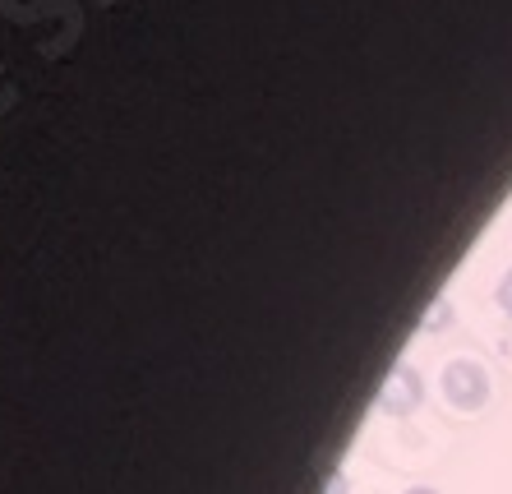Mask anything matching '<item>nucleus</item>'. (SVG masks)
<instances>
[{"label":"nucleus","mask_w":512,"mask_h":494,"mask_svg":"<svg viewBox=\"0 0 512 494\" xmlns=\"http://www.w3.org/2000/svg\"><path fill=\"white\" fill-rule=\"evenodd\" d=\"M439 388L453 411H480L489 402V374H485V365L471 361V356H457V361L443 365Z\"/></svg>","instance_id":"obj_1"},{"label":"nucleus","mask_w":512,"mask_h":494,"mask_svg":"<svg viewBox=\"0 0 512 494\" xmlns=\"http://www.w3.org/2000/svg\"><path fill=\"white\" fill-rule=\"evenodd\" d=\"M420 402H425V379H420V370L416 365H393V374L383 379L379 411H388V416H411Z\"/></svg>","instance_id":"obj_2"},{"label":"nucleus","mask_w":512,"mask_h":494,"mask_svg":"<svg viewBox=\"0 0 512 494\" xmlns=\"http://www.w3.org/2000/svg\"><path fill=\"white\" fill-rule=\"evenodd\" d=\"M448 324H453V305H448V296H439V301L425 310V333H443Z\"/></svg>","instance_id":"obj_3"},{"label":"nucleus","mask_w":512,"mask_h":494,"mask_svg":"<svg viewBox=\"0 0 512 494\" xmlns=\"http://www.w3.org/2000/svg\"><path fill=\"white\" fill-rule=\"evenodd\" d=\"M494 296H499L503 314H512V268H508V273H503V278H499V291H494Z\"/></svg>","instance_id":"obj_4"},{"label":"nucleus","mask_w":512,"mask_h":494,"mask_svg":"<svg viewBox=\"0 0 512 494\" xmlns=\"http://www.w3.org/2000/svg\"><path fill=\"white\" fill-rule=\"evenodd\" d=\"M402 494H439L434 485H411V490H402Z\"/></svg>","instance_id":"obj_5"}]
</instances>
